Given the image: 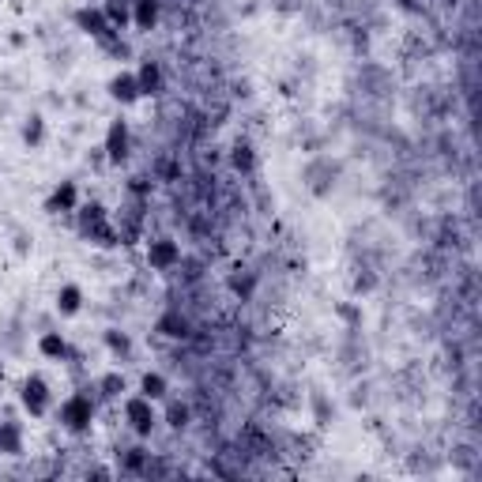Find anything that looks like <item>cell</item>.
Instances as JSON below:
<instances>
[{
	"label": "cell",
	"mask_w": 482,
	"mask_h": 482,
	"mask_svg": "<svg viewBox=\"0 0 482 482\" xmlns=\"http://www.w3.org/2000/svg\"><path fill=\"white\" fill-rule=\"evenodd\" d=\"M91 418H94V403H91L87 392H72L68 400L60 403V426L72 430V433H87Z\"/></svg>",
	"instance_id": "cell-1"
},
{
	"label": "cell",
	"mask_w": 482,
	"mask_h": 482,
	"mask_svg": "<svg viewBox=\"0 0 482 482\" xmlns=\"http://www.w3.org/2000/svg\"><path fill=\"white\" fill-rule=\"evenodd\" d=\"M125 418H128V426L136 430L140 437H147V433L155 430V422H159L155 400H147V396H132V400H125Z\"/></svg>",
	"instance_id": "cell-2"
},
{
	"label": "cell",
	"mask_w": 482,
	"mask_h": 482,
	"mask_svg": "<svg viewBox=\"0 0 482 482\" xmlns=\"http://www.w3.org/2000/svg\"><path fill=\"white\" fill-rule=\"evenodd\" d=\"M76 23H79V30H87L91 38H99L102 45L117 38L113 23L106 19V11H102V8H79V11H76Z\"/></svg>",
	"instance_id": "cell-3"
},
{
	"label": "cell",
	"mask_w": 482,
	"mask_h": 482,
	"mask_svg": "<svg viewBox=\"0 0 482 482\" xmlns=\"http://www.w3.org/2000/svg\"><path fill=\"white\" fill-rule=\"evenodd\" d=\"M147 260H151L155 271H170V268L181 264V245L174 237H155L147 245Z\"/></svg>",
	"instance_id": "cell-4"
},
{
	"label": "cell",
	"mask_w": 482,
	"mask_h": 482,
	"mask_svg": "<svg viewBox=\"0 0 482 482\" xmlns=\"http://www.w3.org/2000/svg\"><path fill=\"white\" fill-rule=\"evenodd\" d=\"M23 407L34 415V418H42L45 415V407H50V384H45L42 377H27L23 381Z\"/></svg>",
	"instance_id": "cell-5"
},
{
	"label": "cell",
	"mask_w": 482,
	"mask_h": 482,
	"mask_svg": "<svg viewBox=\"0 0 482 482\" xmlns=\"http://www.w3.org/2000/svg\"><path fill=\"white\" fill-rule=\"evenodd\" d=\"M128 147H132L128 125H125V120H113L110 132H106V155H110V162H125L128 159Z\"/></svg>",
	"instance_id": "cell-6"
},
{
	"label": "cell",
	"mask_w": 482,
	"mask_h": 482,
	"mask_svg": "<svg viewBox=\"0 0 482 482\" xmlns=\"http://www.w3.org/2000/svg\"><path fill=\"white\" fill-rule=\"evenodd\" d=\"M110 94L120 102V106H132V102H140L143 94H140V79H136V72H120V76L110 79Z\"/></svg>",
	"instance_id": "cell-7"
},
{
	"label": "cell",
	"mask_w": 482,
	"mask_h": 482,
	"mask_svg": "<svg viewBox=\"0 0 482 482\" xmlns=\"http://www.w3.org/2000/svg\"><path fill=\"white\" fill-rule=\"evenodd\" d=\"M136 79H140V94H162V68H159V60H143L140 72H136Z\"/></svg>",
	"instance_id": "cell-8"
},
{
	"label": "cell",
	"mask_w": 482,
	"mask_h": 482,
	"mask_svg": "<svg viewBox=\"0 0 482 482\" xmlns=\"http://www.w3.org/2000/svg\"><path fill=\"white\" fill-rule=\"evenodd\" d=\"M132 23L140 30H151L159 23V0H132Z\"/></svg>",
	"instance_id": "cell-9"
},
{
	"label": "cell",
	"mask_w": 482,
	"mask_h": 482,
	"mask_svg": "<svg viewBox=\"0 0 482 482\" xmlns=\"http://www.w3.org/2000/svg\"><path fill=\"white\" fill-rule=\"evenodd\" d=\"M76 203H79V192H76V181H60L57 192H53V200H50V208L57 211H76Z\"/></svg>",
	"instance_id": "cell-10"
},
{
	"label": "cell",
	"mask_w": 482,
	"mask_h": 482,
	"mask_svg": "<svg viewBox=\"0 0 482 482\" xmlns=\"http://www.w3.org/2000/svg\"><path fill=\"white\" fill-rule=\"evenodd\" d=\"M38 351L45 358H65L68 354V343H65V335H60V332H45L42 340H38Z\"/></svg>",
	"instance_id": "cell-11"
},
{
	"label": "cell",
	"mask_w": 482,
	"mask_h": 482,
	"mask_svg": "<svg viewBox=\"0 0 482 482\" xmlns=\"http://www.w3.org/2000/svg\"><path fill=\"white\" fill-rule=\"evenodd\" d=\"M79 301H83V291H79L76 283H68L65 291L57 294V309L65 313V317H72V313H79Z\"/></svg>",
	"instance_id": "cell-12"
},
{
	"label": "cell",
	"mask_w": 482,
	"mask_h": 482,
	"mask_svg": "<svg viewBox=\"0 0 482 482\" xmlns=\"http://www.w3.org/2000/svg\"><path fill=\"white\" fill-rule=\"evenodd\" d=\"M159 332L170 335V340H185V335H189V320L177 317V313H166V317L159 320Z\"/></svg>",
	"instance_id": "cell-13"
},
{
	"label": "cell",
	"mask_w": 482,
	"mask_h": 482,
	"mask_svg": "<svg viewBox=\"0 0 482 482\" xmlns=\"http://www.w3.org/2000/svg\"><path fill=\"white\" fill-rule=\"evenodd\" d=\"M0 452H11V456L23 452V437H19V430L11 426V422H4V426H0Z\"/></svg>",
	"instance_id": "cell-14"
},
{
	"label": "cell",
	"mask_w": 482,
	"mask_h": 482,
	"mask_svg": "<svg viewBox=\"0 0 482 482\" xmlns=\"http://www.w3.org/2000/svg\"><path fill=\"white\" fill-rule=\"evenodd\" d=\"M230 162H234V170H241V174H252V166H257V159H252V147H249V143H234Z\"/></svg>",
	"instance_id": "cell-15"
},
{
	"label": "cell",
	"mask_w": 482,
	"mask_h": 482,
	"mask_svg": "<svg viewBox=\"0 0 482 482\" xmlns=\"http://www.w3.org/2000/svg\"><path fill=\"white\" fill-rule=\"evenodd\" d=\"M143 396H147V400H162L166 396V377L162 373H147V377H143Z\"/></svg>",
	"instance_id": "cell-16"
},
{
	"label": "cell",
	"mask_w": 482,
	"mask_h": 482,
	"mask_svg": "<svg viewBox=\"0 0 482 482\" xmlns=\"http://www.w3.org/2000/svg\"><path fill=\"white\" fill-rule=\"evenodd\" d=\"M189 418H192V415H189V407H185V403H177V400H174L170 407H166V422H170L174 430H185V426H189Z\"/></svg>",
	"instance_id": "cell-17"
},
{
	"label": "cell",
	"mask_w": 482,
	"mask_h": 482,
	"mask_svg": "<svg viewBox=\"0 0 482 482\" xmlns=\"http://www.w3.org/2000/svg\"><path fill=\"white\" fill-rule=\"evenodd\" d=\"M99 388H102V396H110V400H117V396L125 392V377H120V373H106V377L99 381Z\"/></svg>",
	"instance_id": "cell-18"
},
{
	"label": "cell",
	"mask_w": 482,
	"mask_h": 482,
	"mask_svg": "<svg viewBox=\"0 0 482 482\" xmlns=\"http://www.w3.org/2000/svg\"><path fill=\"white\" fill-rule=\"evenodd\" d=\"M42 136H45V125H42V117H30V120H27V128H23V140H27L30 147H38V143H42Z\"/></svg>",
	"instance_id": "cell-19"
},
{
	"label": "cell",
	"mask_w": 482,
	"mask_h": 482,
	"mask_svg": "<svg viewBox=\"0 0 482 482\" xmlns=\"http://www.w3.org/2000/svg\"><path fill=\"white\" fill-rule=\"evenodd\" d=\"M143 464H147V452H143V449H128V456H125V467H128V471H140Z\"/></svg>",
	"instance_id": "cell-20"
},
{
	"label": "cell",
	"mask_w": 482,
	"mask_h": 482,
	"mask_svg": "<svg viewBox=\"0 0 482 482\" xmlns=\"http://www.w3.org/2000/svg\"><path fill=\"white\" fill-rule=\"evenodd\" d=\"M106 343H110L117 354H128V347H132V343H128V335H117V332H106Z\"/></svg>",
	"instance_id": "cell-21"
}]
</instances>
